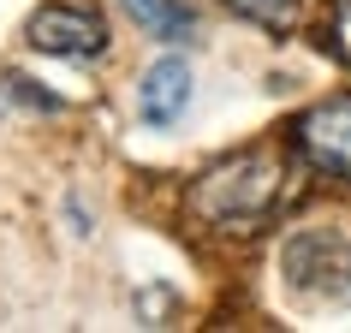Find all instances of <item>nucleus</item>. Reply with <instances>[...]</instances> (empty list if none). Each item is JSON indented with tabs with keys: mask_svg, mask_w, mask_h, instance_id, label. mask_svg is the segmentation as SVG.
Here are the masks:
<instances>
[{
	"mask_svg": "<svg viewBox=\"0 0 351 333\" xmlns=\"http://www.w3.org/2000/svg\"><path fill=\"white\" fill-rule=\"evenodd\" d=\"M286 203V155L268 143L215 161L191 185V214L221 232H262Z\"/></svg>",
	"mask_w": 351,
	"mask_h": 333,
	"instance_id": "1",
	"label": "nucleus"
},
{
	"mask_svg": "<svg viewBox=\"0 0 351 333\" xmlns=\"http://www.w3.org/2000/svg\"><path fill=\"white\" fill-rule=\"evenodd\" d=\"M30 48L36 54H54V60H95V54H108V24L90 6L54 0V6L30 12Z\"/></svg>",
	"mask_w": 351,
	"mask_h": 333,
	"instance_id": "2",
	"label": "nucleus"
},
{
	"mask_svg": "<svg viewBox=\"0 0 351 333\" xmlns=\"http://www.w3.org/2000/svg\"><path fill=\"white\" fill-rule=\"evenodd\" d=\"M298 149L328 179H346L351 185V95H333V101L304 113L298 119Z\"/></svg>",
	"mask_w": 351,
	"mask_h": 333,
	"instance_id": "3",
	"label": "nucleus"
},
{
	"mask_svg": "<svg viewBox=\"0 0 351 333\" xmlns=\"http://www.w3.org/2000/svg\"><path fill=\"white\" fill-rule=\"evenodd\" d=\"M185 108H191V66L179 54H161L137 84V113H143V125L167 131L185 119Z\"/></svg>",
	"mask_w": 351,
	"mask_h": 333,
	"instance_id": "4",
	"label": "nucleus"
},
{
	"mask_svg": "<svg viewBox=\"0 0 351 333\" xmlns=\"http://www.w3.org/2000/svg\"><path fill=\"white\" fill-rule=\"evenodd\" d=\"M280 268H286V286L298 292H315L322 274H351V262H339V238L333 232H292V244L280 250Z\"/></svg>",
	"mask_w": 351,
	"mask_h": 333,
	"instance_id": "5",
	"label": "nucleus"
},
{
	"mask_svg": "<svg viewBox=\"0 0 351 333\" xmlns=\"http://www.w3.org/2000/svg\"><path fill=\"white\" fill-rule=\"evenodd\" d=\"M119 6L161 42H191V30H197V12H191L185 0H119Z\"/></svg>",
	"mask_w": 351,
	"mask_h": 333,
	"instance_id": "6",
	"label": "nucleus"
},
{
	"mask_svg": "<svg viewBox=\"0 0 351 333\" xmlns=\"http://www.w3.org/2000/svg\"><path fill=\"white\" fill-rule=\"evenodd\" d=\"M226 12H239L244 24H256V30H268V36H292L298 18H304V6L298 0H221Z\"/></svg>",
	"mask_w": 351,
	"mask_h": 333,
	"instance_id": "7",
	"label": "nucleus"
},
{
	"mask_svg": "<svg viewBox=\"0 0 351 333\" xmlns=\"http://www.w3.org/2000/svg\"><path fill=\"white\" fill-rule=\"evenodd\" d=\"M0 101H19V108H30V113H60V95L42 90V84H30L24 72H6V77H0Z\"/></svg>",
	"mask_w": 351,
	"mask_h": 333,
	"instance_id": "8",
	"label": "nucleus"
},
{
	"mask_svg": "<svg viewBox=\"0 0 351 333\" xmlns=\"http://www.w3.org/2000/svg\"><path fill=\"white\" fill-rule=\"evenodd\" d=\"M328 48H333V60H351V0H339V6H333V18H328Z\"/></svg>",
	"mask_w": 351,
	"mask_h": 333,
	"instance_id": "9",
	"label": "nucleus"
}]
</instances>
